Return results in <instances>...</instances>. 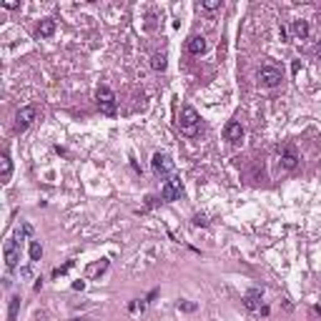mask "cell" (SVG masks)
I'll list each match as a JSON object with an SVG mask.
<instances>
[{
  "mask_svg": "<svg viewBox=\"0 0 321 321\" xmlns=\"http://www.w3.org/2000/svg\"><path fill=\"white\" fill-rule=\"evenodd\" d=\"M201 126V115L193 106H183L181 108V118H178V130L183 136H196Z\"/></svg>",
  "mask_w": 321,
  "mask_h": 321,
  "instance_id": "cell-1",
  "label": "cell"
},
{
  "mask_svg": "<svg viewBox=\"0 0 321 321\" xmlns=\"http://www.w3.org/2000/svg\"><path fill=\"white\" fill-rule=\"evenodd\" d=\"M96 103H98L100 113L115 115V93L108 88V85H98V91H96Z\"/></svg>",
  "mask_w": 321,
  "mask_h": 321,
  "instance_id": "cell-2",
  "label": "cell"
},
{
  "mask_svg": "<svg viewBox=\"0 0 321 321\" xmlns=\"http://www.w3.org/2000/svg\"><path fill=\"white\" fill-rule=\"evenodd\" d=\"M35 118H38V108L35 106H23L16 113V126H13V130H16V133H23V130H28L33 126Z\"/></svg>",
  "mask_w": 321,
  "mask_h": 321,
  "instance_id": "cell-3",
  "label": "cell"
},
{
  "mask_svg": "<svg viewBox=\"0 0 321 321\" xmlns=\"http://www.w3.org/2000/svg\"><path fill=\"white\" fill-rule=\"evenodd\" d=\"M258 80H261V85H266V88H276V85L281 83V70L276 65H264L258 70Z\"/></svg>",
  "mask_w": 321,
  "mask_h": 321,
  "instance_id": "cell-4",
  "label": "cell"
},
{
  "mask_svg": "<svg viewBox=\"0 0 321 321\" xmlns=\"http://www.w3.org/2000/svg\"><path fill=\"white\" fill-rule=\"evenodd\" d=\"M3 254H5V266L8 271H13L18 266V261H20V249H18V241L16 239H8L5 246H3Z\"/></svg>",
  "mask_w": 321,
  "mask_h": 321,
  "instance_id": "cell-5",
  "label": "cell"
},
{
  "mask_svg": "<svg viewBox=\"0 0 321 321\" xmlns=\"http://www.w3.org/2000/svg\"><path fill=\"white\" fill-rule=\"evenodd\" d=\"M181 193H183L181 178H178V176H171V178L166 181V186H163V191H160V198H163V201H176Z\"/></svg>",
  "mask_w": 321,
  "mask_h": 321,
  "instance_id": "cell-6",
  "label": "cell"
},
{
  "mask_svg": "<svg viewBox=\"0 0 321 321\" xmlns=\"http://www.w3.org/2000/svg\"><path fill=\"white\" fill-rule=\"evenodd\" d=\"M151 166H153V171H156V176H168V173L173 171V160H171L166 153H153Z\"/></svg>",
  "mask_w": 321,
  "mask_h": 321,
  "instance_id": "cell-7",
  "label": "cell"
},
{
  "mask_svg": "<svg viewBox=\"0 0 321 321\" xmlns=\"http://www.w3.org/2000/svg\"><path fill=\"white\" fill-rule=\"evenodd\" d=\"M224 138L228 143H241V138H243V126L239 121H228L226 128H224Z\"/></svg>",
  "mask_w": 321,
  "mask_h": 321,
  "instance_id": "cell-8",
  "label": "cell"
},
{
  "mask_svg": "<svg viewBox=\"0 0 321 321\" xmlns=\"http://www.w3.org/2000/svg\"><path fill=\"white\" fill-rule=\"evenodd\" d=\"M281 166H284L286 171H294V168L299 166V153H296L294 145H286V148L281 151Z\"/></svg>",
  "mask_w": 321,
  "mask_h": 321,
  "instance_id": "cell-9",
  "label": "cell"
},
{
  "mask_svg": "<svg viewBox=\"0 0 321 321\" xmlns=\"http://www.w3.org/2000/svg\"><path fill=\"white\" fill-rule=\"evenodd\" d=\"M186 48H188V53H191V55H203V53H206V48H209V43H206V38H203V35H191V38H188V43H186Z\"/></svg>",
  "mask_w": 321,
  "mask_h": 321,
  "instance_id": "cell-10",
  "label": "cell"
},
{
  "mask_svg": "<svg viewBox=\"0 0 321 321\" xmlns=\"http://www.w3.org/2000/svg\"><path fill=\"white\" fill-rule=\"evenodd\" d=\"M261 296H264V294H261V289H249V291H246V296H243V306L249 311H258L261 309Z\"/></svg>",
  "mask_w": 321,
  "mask_h": 321,
  "instance_id": "cell-11",
  "label": "cell"
},
{
  "mask_svg": "<svg viewBox=\"0 0 321 321\" xmlns=\"http://www.w3.org/2000/svg\"><path fill=\"white\" fill-rule=\"evenodd\" d=\"M10 173H13V160H10V153L3 151V156H0V181L8 183L10 181Z\"/></svg>",
  "mask_w": 321,
  "mask_h": 321,
  "instance_id": "cell-12",
  "label": "cell"
},
{
  "mask_svg": "<svg viewBox=\"0 0 321 321\" xmlns=\"http://www.w3.org/2000/svg\"><path fill=\"white\" fill-rule=\"evenodd\" d=\"M55 33V20L53 18H43L40 23H38V35L40 38H50Z\"/></svg>",
  "mask_w": 321,
  "mask_h": 321,
  "instance_id": "cell-13",
  "label": "cell"
},
{
  "mask_svg": "<svg viewBox=\"0 0 321 321\" xmlns=\"http://www.w3.org/2000/svg\"><path fill=\"white\" fill-rule=\"evenodd\" d=\"M291 33H294L299 40H306L309 38V23L306 20H294L291 23Z\"/></svg>",
  "mask_w": 321,
  "mask_h": 321,
  "instance_id": "cell-14",
  "label": "cell"
},
{
  "mask_svg": "<svg viewBox=\"0 0 321 321\" xmlns=\"http://www.w3.org/2000/svg\"><path fill=\"white\" fill-rule=\"evenodd\" d=\"M151 68L158 70V73H163V70L168 68V55H166V53H153V58H151Z\"/></svg>",
  "mask_w": 321,
  "mask_h": 321,
  "instance_id": "cell-15",
  "label": "cell"
},
{
  "mask_svg": "<svg viewBox=\"0 0 321 321\" xmlns=\"http://www.w3.org/2000/svg\"><path fill=\"white\" fill-rule=\"evenodd\" d=\"M20 309V296H10V306H8V321H16Z\"/></svg>",
  "mask_w": 321,
  "mask_h": 321,
  "instance_id": "cell-16",
  "label": "cell"
},
{
  "mask_svg": "<svg viewBox=\"0 0 321 321\" xmlns=\"http://www.w3.org/2000/svg\"><path fill=\"white\" fill-rule=\"evenodd\" d=\"M106 269H108V258H100L98 264L88 266V276H98V273H103Z\"/></svg>",
  "mask_w": 321,
  "mask_h": 321,
  "instance_id": "cell-17",
  "label": "cell"
},
{
  "mask_svg": "<svg viewBox=\"0 0 321 321\" xmlns=\"http://www.w3.org/2000/svg\"><path fill=\"white\" fill-rule=\"evenodd\" d=\"M43 258V246L40 241H31V261H40Z\"/></svg>",
  "mask_w": 321,
  "mask_h": 321,
  "instance_id": "cell-18",
  "label": "cell"
},
{
  "mask_svg": "<svg viewBox=\"0 0 321 321\" xmlns=\"http://www.w3.org/2000/svg\"><path fill=\"white\" fill-rule=\"evenodd\" d=\"M73 264H76V261H65L63 266H58V269H53V279H58V276H63V273H68L70 269H73Z\"/></svg>",
  "mask_w": 321,
  "mask_h": 321,
  "instance_id": "cell-19",
  "label": "cell"
},
{
  "mask_svg": "<svg viewBox=\"0 0 321 321\" xmlns=\"http://www.w3.org/2000/svg\"><path fill=\"white\" fill-rule=\"evenodd\" d=\"M198 8H203V10H218V8H221V0H201Z\"/></svg>",
  "mask_w": 321,
  "mask_h": 321,
  "instance_id": "cell-20",
  "label": "cell"
},
{
  "mask_svg": "<svg viewBox=\"0 0 321 321\" xmlns=\"http://www.w3.org/2000/svg\"><path fill=\"white\" fill-rule=\"evenodd\" d=\"M193 226H209V218L203 216V213H196L193 216Z\"/></svg>",
  "mask_w": 321,
  "mask_h": 321,
  "instance_id": "cell-21",
  "label": "cell"
},
{
  "mask_svg": "<svg viewBox=\"0 0 321 321\" xmlns=\"http://www.w3.org/2000/svg\"><path fill=\"white\" fill-rule=\"evenodd\" d=\"M5 10H18L20 8V0H8V3H3Z\"/></svg>",
  "mask_w": 321,
  "mask_h": 321,
  "instance_id": "cell-22",
  "label": "cell"
},
{
  "mask_svg": "<svg viewBox=\"0 0 321 321\" xmlns=\"http://www.w3.org/2000/svg\"><path fill=\"white\" fill-rule=\"evenodd\" d=\"M178 309H183V311H196V304H191V301H181V304H178Z\"/></svg>",
  "mask_w": 321,
  "mask_h": 321,
  "instance_id": "cell-23",
  "label": "cell"
},
{
  "mask_svg": "<svg viewBox=\"0 0 321 321\" xmlns=\"http://www.w3.org/2000/svg\"><path fill=\"white\" fill-rule=\"evenodd\" d=\"M138 309L143 311V309H145V304H138V301H130V304H128V311H138Z\"/></svg>",
  "mask_w": 321,
  "mask_h": 321,
  "instance_id": "cell-24",
  "label": "cell"
},
{
  "mask_svg": "<svg viewBox=\"0 0 321 321\" xmlns=\"http://www.w3.org/2000/svg\"><path fill=\"white\" fill-rule=\"evenodd\" d=\"M83 289H85V281H83V279L73 281V291H83Z\"/></svg>",
  "mask_w": 321,
  "mask_h": 321,
  "instance_id": "cell-25",
  "label": "cell"
},
{
  "mask_svg": "<svg viewBox=\"0 0 321 321\" xmlns=\"http://www.w3.org/2000/svg\"><path fill=\"white\" fill-rule=\"evenodd\" d=\"M314 53H316V58H319V61H321V40L316 43V48H314Z\"/></svg>",
  "mask_w": 321,
  "mask_h": 321,
  "instance_id": "cell-26",
  "label": "cell"
},
{
  "mask_svg": "<svg viewBox=\"0 0 321 321\" xmlns=\"http://www.w3.org/2000/svg\"><path fill=\"white\" fill-rule=\"evenodd\" d=\"M156 296H158V289H153V291H151V294H148V299H145V301H153Z\"/></svg>",
  "mask_w": 321,
  "mask_h": 321,
  "instance_id": "cell-27",
  "label": "cell"
}]
</instances>
